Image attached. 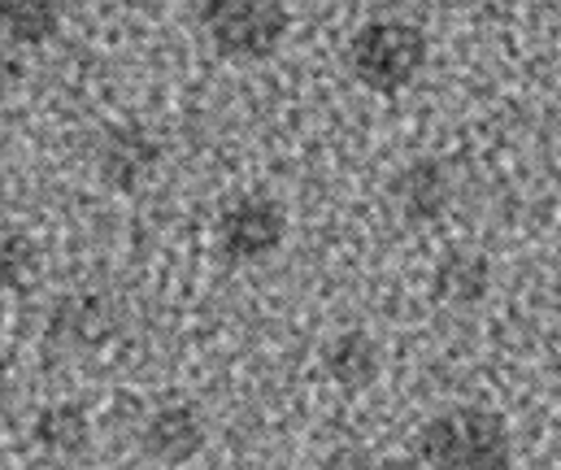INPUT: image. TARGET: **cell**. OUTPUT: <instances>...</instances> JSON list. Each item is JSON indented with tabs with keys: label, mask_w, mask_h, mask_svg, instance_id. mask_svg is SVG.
<instances>
[{
	"label": "cell",
	"mask_w": 561,
	"mask_h": 470,
	"mask_svg": "<svg viewBox=\"0 0 561 470\" xmlns=\"http://www.w3.org/2000/svg\"><path fill=\"white\" fill-rule=\"evenodd\" d=\"M209 44L231 61H266L291 31V13L279 0H209L196 9Z\"/></svg>",
	"instance_id": "obj_3"
},
{
	"label": "cell",
	"mask_w": 561,
	"mask_h": 470,
	"mask_svg": "<svg viewBox=\"0 0 561 470\" xmlns=\"http://www.w3.org/2000/svg\"><path fill=\"white\" fill-rule=\"evenodd\" d=\"M492 288V262L479 253V249H448L431 275V293L439 306H453V310H470L488 297Z\"/></svg>",
	"instance_id": "obj_9"
},
{
	"label": "cell",
	"mask_w": 561,
	"mask_h": 470,
	"mask_svg": "<svg viewBox=\"0 0 561 470\" xmlns=\"http://www.w3.org/2000/svg\"><path fill=\"white\" fill-rule=\"evenodd\" d=\"M31 436L53 458H79L92 445V419H88V410L79 401H57V405H44L35 414Z\"/></svg>",
	"instance_id": "obj_11"
},
{
	"label": "cell",
	"mask_w": 561,
	"mask_h": 470,
	"mask_svg": "<svg viewBox=\"0 0 561 470\" xmlns=\"http://www.w3.org/2000/svg\"><path fill=\"white\" fill-rule=\"evenodd\" d=\"M322 366H327V375H331L344 392H362V388H370V383L379 379V370H383V348H379V340H375L370 331L348 326V331H340V335L322 348Z\"/></svg>",
	"instance_id": "obj_10"
},
{
	"label": "cell",
	"mask_w": 561,
	"mask_h": 470,
	"mask_svg": "<svg viewBox=\"0 0 561 470\" xmlns=\"http://www.w3.org/2000/svg\"><path fill=\"white\" fill-rule=\"evenodd\" d=\"M61 31V4L53 0H0V39L9 48H39Z\"/></svg>",
	"instance_id": "obj_12"
},
{
	"label": "cell",
	"mask_w": 561,
	"mask_h": 470,
	"mask_svg": "<svg viewBox=\"0 0 561 470\" xmlns=\"http://www.w3.org/2000/svg\"><path fill=\"white\" fill-rule=\"evenodd\" d=\"M419 458L426 470H514V436L496 410L453 405L422 423Z\"/></svg>",
	"instance_id": "obj_1"
},
{
	"label": "cell",
	"mask_w": 561,
	"mask_h": 470,
	"mask_svg": "<svg viewBox=\"0 0 561 470\" xmlns=\"http://www.w3.org/2000/svg\"><path fill=\"white\" fill-rule=\"evenodd\" d=\"M287 240V209L266 192H244L218 214V249L227 262L253 266L275 257Z\"/></svg>",
	"instance_id": "obj_4"
},
{
	"label": "cell",
	"mask_w": 561,
	"mask_h": 470,
	"mask_svg": "<svg viewBox=\"0 0 561 470\" xmlns=\"http://www.w3.org/2000/svg\"><path fill=\"white\" fill-rule=\"evenodd\" d=\"M426 57H431L426 31L419 22H405V18H375V22L357 26L348 48H344L348 74L375 96L405 92L426 70Z\"/></svg>",
	"instance_id": "obj_2"
},
{
	"label": "cell",
	"mask_w": 561,
	"mask_h": 470,
	"mask_svg": "<svg viewBox=\"0 0 561 470\" xmlns=\"http://www.w3.org/2000/svg\"><path fill=\"white\" fill-rule=\"evenodd\" d=\"M209 440L205 414L192 401H165L157 405L140 427V449L148 462L157 467H183L192 462Z\"/></svg>",
	"instance_id": "obj_6"
},
{
	"label": "cell",
	"mask_w": 561,
	"mask_h": 470,
	"mask_svg": "<svg viewBox=\"0 0 561 470\" xmlns=\"http://www.w3.org/2000/svg\"><path fill=\"white\" fill-rule=\"evenodd\" d=\"M39 275V249L26 231L0 227V297L22 293Z\"/></svg>",
	"instance_id": "obj_13"
},
{
	"label": "cell",
	"mask_w": 561,
	"mask_h": 470,
	"mask_svg": "<svg viewBox=\"0 0 561 470\" xmlns=\"http://www.w3.org/2000/svg\"><path fill=\"white\" fill-rule=\"evenodd\" d=\"M114 335V306L101 293H66L48 313V348H96Z\"/></svg>",
	"instance_id": "obj_8"
},
{
	"label": "cell",
	"mask_w": 561,
	"mask_h": 470,
	"mask_svg": "<svg viewBox=\"0 0 561 470\" xmlns=\"http://www.w3.org/2000/svg\"><path fill=\"white\" fill-rule=\"evenodd\" d=\"M392 209L410 222V227H431L448 214L453 205V174L439 157H419L410 165H401L388 183Z\"/></svg>",
	"instance_id": "obj_7"
},
{
	"label": "cell",
	"mask_w": 561,
	"mask_h": 470,
	"mask_svg": "<svg viewBox=\"0 0 561 470\" xmlns=\"http://www.w3.org/2000/svg\"><path fill=\"white\" fill-rule=\"evenodd\" d=\"M9 397H13V366H9V357L0 353V410L9 405Z\"/></svg>",
	"instance_id": "obj_14"
},
{
	"label": "cell",
	"mask_w": 561,
	"mask_h": 470,
	"mask_svg": "<svg viewBox=\"0 0 561 470\" xmlns=\"http://www.w3.org/2000/svg\"><path fill=\"white\" fill-rule=\"evenodd\" d=\"M161 165V140L144 131L140 123H118L96 140V179L110 192H144Z\"/></svg>",
	"instance_id": "obj_5"
}]
</instances>
